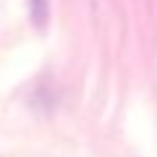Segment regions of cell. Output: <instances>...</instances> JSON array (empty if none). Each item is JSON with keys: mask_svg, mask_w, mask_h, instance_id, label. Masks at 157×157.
<instances>
[{"mask_svg": "<svg viewBox=\"0 0 157 157\" xmlns=\"http://www.w3.org/2000/svg\"><path fill=\"white\" fill-rule=\"evenodd\" d=\"M29 13H32V21L42 29L47 24V0H29Z\"/></svg>", "mask_w": 157, "mask_h": 157, "instance_id": "1", "label": "cell"}]
</instances>
